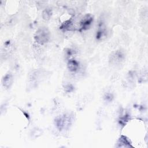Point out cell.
<instances>
[{
	"label": "cell",
	"mask_w": 148,
	"mask_h": 148,
	"mask_svg": "<svg viewBox=\"0 0 148 148\" xmlns=\"http://www.w3.org/2000/svg\"><path fill=\"white\" fill-rule=\"evenodd\" d=\"M92 21H93V17L91 14H86L80 22V28L83 30L87 29L91 25Z\"/></svg>",
	"instance_id": "cell-2"
},
{
	"label": "cell",
	"mask_w": 148,
	"mask_h": 148,
	"mask_svg": "<svg viewBox=\"0 0 148 148\" xmlns=\"http://www.w3.org/2000/svg\"><path fill=\"white\" fill-rule=\"evenodd\" d=\"M34 38L38 43L44 45L47 43L50 38V31L47 27H41L35 32Z\"/></svg>",
	"instance_id": "cell-1"
},
{
	"label": "cell",
	"mask_w": 148,
	"mask_h": 148,
	"mask_svg": "<svg viewBox=\"0 0 148 148\" xmlns=\"http://www.w3.org/2000/svg\"><path fill=\"white\" fill-rule=\"evenodd\" d=\"M56 125L60 130H62L64 128L65 125L69 123V120L65 116L60 117L59 118L57 119L56 120Z\"/></svg>",
	"instance_id": "cell-4"
},
{
	"label": "cell",
	"mask_w": 148,
	"mask_h": 148,
	"mask_svg": "<svg viewBox=\"0 0 148 148\" xmlns=\"http://www.w3.org/2000/svg\"><path fill=\"white\" fill-rule=\"evenodd\" d=\"M124 60V54L120 51H117L114 53V54L111 56L110 61L112 64H121Z\"/></svg>",
	"instance_id": "cell-3"
},
{
	"label": "cell",
	"mask_w": 148,
	"mask_h": 148,
	"mask_svg": "<svg viewBox=\"0 0 148 148\" xmlns=\"http://www.w3.org/2000/svg\"><path fill=\"white\" fill-rule=\"evenodd\" d=\"M68 68L71 72H76L79 68V64L75 60H70L68 62Z\"/></svg>",
	"instance_id": "cell-5"
},
{
	"label": "cell",
	"mask_w": 148,
	"mask_h": 148,
	"mask_svg": "<svg viewBox=\"0 0 148 148\" xmlns=\"http://www.w3.org/2000/svg\"><path fill=\"white\" fill-rule=\"evenodd\" d=\"M51 16V12L49 10H45L43 13V17L44 19L48 20Z\"/></svg>",
	"instance_id": "cell-7"
},
{
	"label": "cell",
	"mask_w": 148,
	"mask_h": 148,
	"mask_svg": "<svg viewBox=\"0 0 148 148\" xmlns=\"http://www.w3.org/2000/svg\"><path fill=\"white\" fill-rule=\"evenodd\" d=\"M3 80V83L4 86H5L6 87H10V86L12 84V82H13V79H12V75H9V74L6 75Z\"/></svg>",
	"instance_id": "cell-6"
}]
</instances>
